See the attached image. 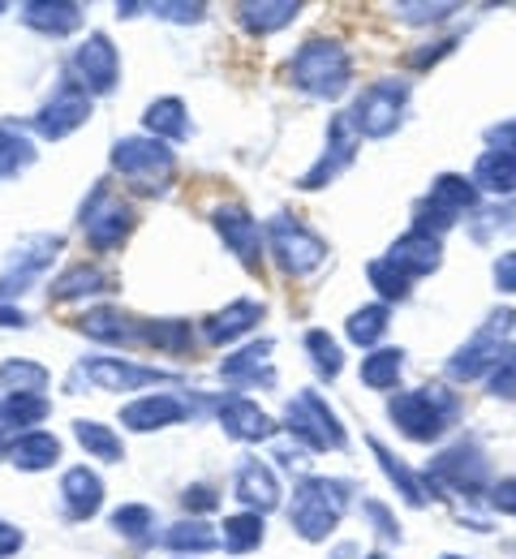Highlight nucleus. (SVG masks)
Wrapping results in <instances>:
<instances>
[{"label":"nucleus","mask_w":516,"mask_h":559,"mask_svg":"<svg viewBox=\"0 0 516 559\" xmlns=\"http://www.w3.org/2000/svg\"><path fill=\"white\" fill-rule=\"evenodd\" d=\"M349 52L340 44H327V39H310L297 48V57L289 61V78H293L297 91L305 95H319V99H336L345 86H349Z\"/></svg>","instance_id":"nucleus-1"},{"label":"nucleus","mask_w":516,"mask_h":559,"mask_svg":"<svg viewBox=\"0 0 516 559\" xmlns=\"http://www.w3.org/2000/svg\"><path fill=\"white\" fill-rule=\"evenodd\" d=\"M112 168L121 173V181L134 190V194H164L172 173H177V159L172 151L159 139H121L112 146Z\"/></svg>","instance_id":"nucleus-2"},{"label":"nucleus","mask_w":516,"mask_h":559,"mask_svg":"<svg viewBox=\"0 0 516 559\" xmlns=\"http://www.w3.org/2000/svg\"><path fill=\"white\" fill-rule=\"evenodd\" d=\"M134 207L112 190V186H95L91 190V199L82 203V237H86V246L95 250V254H108V250H117L125 237H130V228H134Z\"/></svg>","instance_id":"nucleus-3"},{"label":"nucleus","mask_w":516,"mask_h":559,"mask_svg":"<svg viewBox=\"0 0 516 559\" xmlns=\"http://www.w3.org/2000/svg\"><path fill=\"white\" fill-rule=\"evenodd\" d=\"M345 512V483H327V478H305L293 490V508H289V521L305 543H323L336 521Z\"/></svg>","instance_id":"nucleus-4"},{"label":"nucleus","mask_w":516,"mask_h":559,"mask_svg":"<svg viewBox=\"0 0 516 559\" xmlns=\"http://www.w3.org/2000/svg\"><path fill=\"white\" fill-rule=\"evenodd\" d=\"M70 82L82 86L86 95H112L117 91V82H121V57H117V48H112V39L108 35H86L82 44L74 48V57H70Z\"/></svg>","instance_id":"nucleus-5"},{"label":"nucleus","mask_w":516,"mask_h":559,"mask_svg":"<svg viewBox=\"0 0 516 559\" xmlns=\"http://www.w3.org/2000/svg\"><path fill=\"white\" fill-rule=\"evenodd\" d=\"M267 241H272V254L280 259V267L289 276H305V272H314L327 259V246L297 215H276L267 224Z\"/></svg>","instance_id":"nucleus-6"},{"label":"nucleus","mask_w":516,"mask_h":559,"mask_svg":"<svg viewBox=\"0 0 516 559\" xmlns=\"http://www.w3.org/2000/svg\"><path fill=\"white\" fill-rule=\"evenodd\" d=\"M285 421H289V435L301 439L305 448H345V426L336 421V414L327 409V401L319 396V392H301L289 401V409H285Z\"/></svg>","instance_id":"nucleus-7"},{"label":"nucleus","mask_w":516,"mask_h":559,"mask_svg":"<svg viewBox=\"0 0 516 559\" xmlns=\"http://www.w3.org/2000/svg\"><path fill=\"white\" fill-rule=\"evenodd\" d=\"M447 414H452V396H443V388H418L392 401V421L409 439H435Z\"/></svg>","instance_id":"nucleus-8"},{"label":"nucleus","mask_w":516,"mask_h":559,"mask_svg":"<svg viewBox=\"0 0 516 559\" xmlns=\"http://www.w3.org/2000/svg\"><path fill=\"white\" fill-rule=\"evenodd\" d=\"M77 374L104 392H139L151 383H164V379H177L172 370H159V366H139V361H125V357H91L77 366Z\"/></svg>","instance_id":"nucleus-9"},{"label":"nucleus","mask_w":516,"mask_h":559,"mask_svg":"<svg viewBox=\"0 0 516 559\" xmlns=\"http://www.w3.org/2000/svg\"><path fill=\"white\" fill-rule=\"evenodd\" d=\"M91 121V95L74 86V82H65L44 108H39V117H35V130L44 134V139H65V134H74Z\"/></svg>","instance_id":"nucleus-10"},{"label":"nucleus","mask_w":516,"mask_h":559,"mask_svg":"<svg viewBox=\"0 0 516 559\" xmlns=\"http://www.w3.org/2000/svg\"><path fill=\"white\" fill-rule=\"evenodd\" d=\"M57 250H61V237H57V233H39V237L22 241V254H13V259H9V272L0 276V297L26 293L35 280L48 272V263H52Z\"/></svg>","instance_id":"nucleus-11"},{"label":"nucleus","mask_w":516,"mask_h":559,"mask_svg":"<svg viewBox=\"0 0 516 559\" xmlns=\"http://www.w3.org/2000/svg\"><path fill=\"white\" fill-rule=\"evenodd\" d=\"M212 224H216L220 241L241 259V263L254 267V263L263 259V228H259V219L241 207V203H224V207H216Z\"/></svg>","instance_id":"nucleus-12"},{"label":"nucleus","mask_w":516,"mask_h":559,"mask_svg":"<svg viewBox=\"0 0 516 559\" xmlns=\"http://www.w3.org/2000/svg\"><path fill=\"white\" fill-rule=\"evenodd\" d=\"M400 104H405V86L396 82H379V86H367L358 95V108H353V126L370 134V139H383L396 121H400Z\"/></svg>","instance_id":"nucleus-13"},{"label":"nucleus","mask_w":516,"mask_h":559,"mask_svg":"<svg viewBox=\"0 0 516 559\" xmlns=\"http://www.w3.org/2000/svg\"><path fill=\"white\" fill-rule=\"evenodd\" d=\"M190 414V405L181 401V396H168V392H155V396H139V401H130L125 409H121V426L125 430H139V435H147V430H164V426H177V421Z\"/></svg>","instance_id":"nucleus-14"},{"label":"nucleus","mask_w":516,"mask_h":559,"mask_svg":"<svg viewBox=\"0 0 516 559\" xmlns=\"http://www.w3.org/2000/svg\"><path fill=\"white\" fill-rule=\"evenodd\" d=\"M232 495L250 508V512H272L280 503V478L267 461H241L237 478H232Z\"/></svg>","instance_id":"nucleus-15"},{"label":"nucleus","mask_w":516,"mask_h":559,"mask_svg":"<svg viewBox=\"0 0 516 559\" xmlns=\"http://www.w3.org/2000/svg\"><path fill=\"white\" fill-rule=\"evenodd\" d=\"M220 426L232 435V439H241V443H263V439L276 435V421L267 418L254 401H245V396H228V401H220Z\"/></svg>","instance_id":"nucleus-16"},{"label":"nucleus","mask_w":516,"mask_h":559,"mask_svg":"<svg viewBox=\"0 0 516 559\" xmlns=\"http://www.w3.org/2000/svg\"><path fill=\"white\" fill-rule=\"evenodd\" d=\"M117 288V276L95 267V263H74L65 267L61 276L52 280V301H82V297H99V293H112Z\"/></svg>","instance_id":"nucleus-17"},{"label":"nucleus","mask_w":516,"mask_h":559,"mask_svg":"<svg viewBox=\"0 0 516 559\" xmlns=\"http://www.w3.org/2000/svg\"><path fill=\"white\" fill-rule=\"evenodd\" d=\"M4 452L22 474H39V469H52L61 461V439L48 430H22Z\"/></svg>","instance_id":"nucleus-18"},{"label":"nucleus","mask_w":516,"mask_h":559,"mask_svg":"<svg viewBox=\"0 0 516 559\" xmlns=\"http://www.w3.org/2000/svg\"><path fill=\"white\" fill-rule=\"evenodd\" d=\"M259 319H263V306H259V301H250V297H241V301L224 306V310H216V314L207 319L203 341H207V345H232V341H237V336H245Z\"/></svg>","instance_id":"nucleus-19"},{"label":"nucleus","mask_w":516,"mask_h":559,"mask_svg":"<svg viewBox=\"0 0 516 559\" xmlns=\"http://www.w3.org/2000/svg\"><path fill=\"white\" fill-rule=\"evenodd\" d=\"M220 374L228 383H263V388H272V383H276V370H272V341L245 345L241 353L224 357Z\"/></svg>","instance_id":"nucleus-20"},{"label":"nucleus","mask_w":516,"mask_h":559,"mask_svg":"<svg viewBox=\"0 0 516 559\" xmlns=\"http://www.w3.org/2000/svg\"><path fill=\"white\" fill-rule=\"evenodd\" d=\"M61 499H65V512H70L74 521H91V516L99 512V503H104V483H99V474L86 469V465H74V469L61 478Z\"/></svg>","instance_id":"nucleus-21"},{"label":"nucleus","mask_w":516,"mask_h":559,"mask_svg":"<svg viewBox=\"0 0 516 559\" xmlns=\"http://www.w3.org/2000/svg\"><path fill=\"white\" fill-rule=\"evenodd\" d=\"M22 22H26L31 31H44V35H52V39H61V35H74L77 26H82V4L31 0V4H22Z\"/></svg>","instance_id":"nucleus-22"},{"label":"nucleus","mask_w":516,"mask_h":559,"mask_svg":"<svg viewBox=\"0 0 516 559\" xmlns=\"http://www.w3.org/2000/svg\"><path fill=\"white\" fill-rule=\"evenodd\" d=\"M48 383H52L48 366H39V361H31V357H9V361L0 366V388H4V396H44Z\"/></svg>","instance_id":"nucleus-23"},{"label":"nucleus","mask_w":516,"mask_h":559,"mask_svg":"<svg viewBox=\"0 0 516 559\" xmlns=\"http://www.w3.org/2000/svg\"><path fill=\"white\" fill-rule=\"evenodd\" d=\"M77 328L91 336V341H104V345H121V341H139V328H130V319L117 310V306H95L77 319Z\"/></svg>","instance_id":"nucleus-24"},{"label":"nucleus","mask_w":516,"mask_h":559,"mask_svg":"<svg viewBox=\"0 0 516 559\" xmlns=\"http://www.w3.org/2000/svg\"><path fill=\"white\" fill-rule=\"evenodd\" d=\"M143 126H147L151 139H190V112H185V104L177 99V95H168V99H155L147 108V117H143Z\"/></svg>","instance_id":"nucleus-25"},{"label":"nucleus","mask_w":516,"mask_h":559,"mask_svg":"<svg viewBox=\"0 0 516 559\" xmlns=\"http://www.w3.org/2000/svg\"><path fill=\"white\" fill-rule=\"evenodd\" d=\"M74 439L95 456V461H108V465H117V461H125V443H121V435L112 430V426H104V421H86L77 418L74 421Z\"/></svg>","instance_id":"nucleus-26"},{"label":"nucleus","mask_w":516,"mask_h":559,"mask_svg":"<svg viewBox=\"0 0 516 559\" xmlns=\"http://www.w3.org/2000/svg\"><path fill=\"white\" fill-rule=\"evenodd\" d=\"M139 341L155 345L159 353H190L194 349V328L185 319H151L139 328Z\"/></svg>","instance_id":"nucleus-27"},{"label":"nucleus","mask_w":516,"mask_h":559,"mask_svg":"<svg viewBox=\"0 0 516 559\" xmlns=\"http://www.w3.org/2000/svg\"><path fill=\"white\" fill-rule=\"evenodd\" d=\"M297 13H301V4H289V0H280V4H237V22L254 35H272L280 26H289Z\"/></svg>","instance_id":"nucleus-28"},{"label":"nucleus","mask_w":516,"mask_h":559,"mask_svg":"<svg viewBox=\"0 0 516 559\" xmlns=\"http://www.w3.org/2000/svg\"><path fill=\"white\" fill-rule=\"evenodd\" d=\"M220 543L224 551H232V556H245V551H254L259 543H263V512H237V516H224L220 525Z\"/></svg>","instance_id":"nucleus-29"},{"label":"nucleus","mask_w":516,"mask_h":559,"mask_svg":"<svg viewBox=\"0 0 516 559\" xmlns=\"http://www.w3.org/2000/svg\"><path fill=\"white\" fill-rule=\"evenodd\" d=\"M52 414L48 396H4L0 401V430H17V426H35Z\"/></svg>","instance_id":"nucleus-30"},{"label":"nucleus","mask_w":516,"mask_h":559,"mask_svg":"<svg viewBox=\"0 0 516 559\" xmlns=\"http://www.w3.org/2000/svg\"><path fill=\"white\" fill-rule=\"evenodd\" d=\"M164 543H168L172 551H216V547H220V534H216L212 525H203V521H177V525L164 534Z\"/></svg>","instance_id":"nucleus-31"},{"label":"nucleus","mask_w":516,"mask_h":559,"mask_svg":"<svg viewBox=\"0 0 516 559\" xmlns=\"http://www.w3.org/2000/svg\"><path fill=\"white\" fill-rule=\"evenodd\" d=\"M400 357L405 353L400 349H379V353H370L367 361H362V383L367 388H392L396 379H400Z\"/></svg>","instance_id":"nucleus-32"},{"label":"nucleus","mask_w":516,"mask_h":559,"mask_svg":"<svg viewBox=\"0 0 516 559\" xmlns=\"http://www.w3.org/2000/svg\"><path fill=\"white\" fill-rule=\"evenodd\" d=\"M31 159H35L31 142L22 139L13 126H0V177H13V173H22Z\"/></svg>","instance_id":"nucleus-33"},{"label":"nucleus","mask_w":516,"mask_h":559,"mask_svg":"<svg viewBox=\"0 0 516 559\" xmlns=\"http://www.w3.org/2000/svg\"><path fill=\"white\" fill-rule=\"evenodd\" d=\"M478 181L487 186V190H516V159L508 151H500V155H482V164H478Z\"/></svg>","instance_id":"nucleus-34"},{"label":"nucleus","mask_w":516,"mask_h":559,"mask_svg":"<svg viewBox=\"0 0 516 559\" xmlns=\"http://www.w3.org/2000/svg\"><path fill=\"white\" fill-rule=\"evenodd\" d=\"M112 530L125 538H147V530H155V512L147 503H121L112 512Z\"/></svg>","instance_id":"nucleus-35"},{"label":"nucleus","mask_w":516,"mask_h":559,"mask_svg":"<svg viewBox=\"0 0 516 559\" xmlns=\"http://www.w3.org/2000/svg\"><path fill=\"white\" fill-rule=\"evenodd\" d=\"M383 332H387V310H383V306H367V310H358V314L349 319V336H353L358 345H374Z\"/></svg>","instance_id":"nucleus-36"},{"label":"nucleus","mask_w":516,"mask_h":559,"mask_svg":"<svg viewBox=\"0 0 516 559\" xmlns=\"http://www.w3.org/2000/svg\"><path fill=\"white\" fill-rule=\"evenodd\" d=\"M305 349L314 353V366H319L327 379L340 374V345H336L327 332H310V336H305Z\"/></svg>","instance_id":"nucleus-37"},{"label":"nucleus","mask_w":516,"mask_h":559,"mask_svg":"<svg viewBox=\"0 0 516 559\" xmlns=\"http://www.w3.org/2000/svg\"><path fill=\"white\" fill-rule=\"evenodd\" d=\"M367 276H370V284L383 293V297H405L409 293V276L400 272V267H392L387 259H379V263H370L367 267Z\"/></svg>","instance_id":"nucleus-38"},{"label":"nucleus","mask_w":516,"mask_h":559,"mask_svg":"<svg viewBox=\"0 0 516 559\" xmlns=\"http://www.w3.org/2000/svg\"><path fill=\"white\" fill-rule=\"evenodd\" d=\"M155 17H168V22H203V13H207V4H147Z\"/></svg>","instance_id":"nucleus-39"},{"label":"nucleus","mask_w":516,"mask_h":559,"mask_svg":"<svg viewBox=\"0 0 516 559\" xmlns=\"http://www.w3.org/2000/svg\"><path fill=\"white\" fill-rule=\"evenodd\" d=\"M181 503L194 508V512H212V508H220V495H216V487H207V483H194V487H185Z\"/></svg>","instance_id":"nucleus-40"},{"label":"nucleus","mask_w":516,"mask_h":559,"mask_svg":"<svg viewBox=\"0 0 516 559\" xmlns=\"http://www.w3.org/2000/svg\"><path fill=\"white\" fill-rule=\"evenodd\" d=\"M22 547V530L17 525H9V521H0V559L13 556Z\"/></svg>","instance_id":"nucleus-41"},{"label":"nucleus","mask_w":516,"mask_h":559,"mask_svg":"<svg viewBox=\"0 0 516 559\" xmlns=\"http://www.w3.org/2000/svg\"><path fill=\"white\" fill-rule=\"evenodd\" d=\"M495 280L504 284V293H516V254H508V259L495 263Z\"/></svg>","instance_id":"nucleus-42"},{"label":"nucleus","mask_w":516,"mask_h":559,"mask_svg":"<svg viewBox=\"0 0 516 559\" xmlns=\"http://www.w3.org/2000/svg\"><path fill=\"white\" fill-rule=\"evenodd\" d=\"M0 328H26V314L17 306H0Z\"/></svg>","instance_id":"nucleus-43"},{"label":"nucleus","mask_w":516,"mask_h":559,"mask_svg":"<svg viewBox=\"0 0 516 559\" xmlns=\"http://www.w3.org/2000/svg\"><path fill=\"white\" fill-rule=\"evenodd\" d=\"M0 13H4V4H0Z\"/></svg>","instance_id":"nucleus-44"},{"label":"nucleus","mask_w":516,"mask_h":559,"mask_svg":"<svg viewBox=\"0 0 516 559\" xmlns=\"http://www.w3.org/2000/svg\"><path fill=\"white\" fill-rule=\"evenodd\" d=\"M374 559H379V556H374Z\"/></svg>","instance_id":"nucleus-45"}]
</instances>
